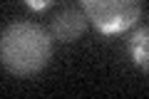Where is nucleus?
Listing matches in <instances>:
<instances>
[{"label": "nucleus", "instance_id": "1", "mask_svg": "<svg viewBox=\"0 0 149 99\" xmlns=\"http://www.w3.org/2000/svg\"><path fill=\"white\" fill-rule=\"evenodd\" d=\"M52 57V40L35 22L8 25L0 35V62L10 74L30 77L45 69Z\"/></svg>", "mask_w": 149, "mask_h": 99}, {"label": "nucleus", "instance_id": "2", "mask_svg": "<svg viewBox=\"0 0 149 99\" xmlns=\"http://www.w3.org/2000/svg\"><path fill=\"white\" fill-rule=\"evenodd\" d=\"M85 15L104 35H117L137 25L142 0H82Z\"/></svg>", "mask_w": 149, "mask_h": 99}, {"label": "nucleus", "instance_id": "3", "mask_svg": "<svg viewBox=\"0 0 149 99\" xmlns=\"http://www.w3.org/2000/svg\"><path fill=\"white\" fill-rule=\"evenodd\" d=\"M90 17L80 10H62L57 17L52 20V37L60 42H74L80 40L87 30Z\"/></svg>", "mask_w": 149, "mask_h": 99}, {"label": "nucleus", "instance_id": "4", "mask_svg": "<svg viewBox=\"0 0 149 99\" xmlns=\"http://www.w3.org/2000/svg\"><path fill=\"white\" fill-rule=\"evenodd\" d=\"M129 57L142 72L149 74V27H139L129 37Z\"/></svg>", "mask_w": 149, "mask_h": 99}, {"label": "nucleus", "instance_id": "5", "mask_svg": "<svg viewBox=\"0 0 149 99\" xmlns=\"http://www.w3.org/2000/svg\"><path fill=\"white\" fill-rule=\"evenodd\" d=\"M50 3H52V0H25V5L30 8V10H45Z\"/></svg>", "mask_w": 149, "mask_h": 99}]
</instances>
